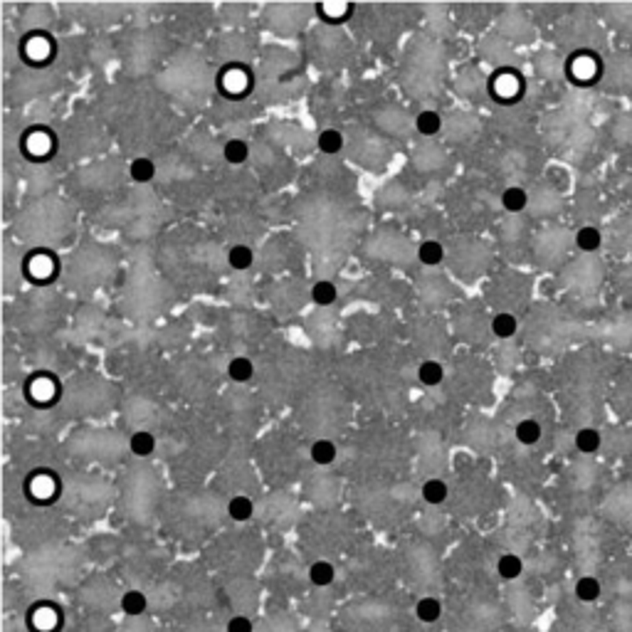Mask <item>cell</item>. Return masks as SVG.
Returning a JSON list of instances; mask_svg holds the SVG:
<instances>
[{"label":"cell","instance_id":"52a82bcc","mask_svg":"<svg viewBox=\"0 0 632 632\" xmlns=\"http://www.w3.org/2000/svg\"><path fill=\"white\" fill-rule=\"evenodd\" d=\"M222 159L230 163V166H242L247 159H250V143L245 139H227L222 143Z\"/></svg>","mask_w":632,"mask_h":632},{"label":"cell","instance_id":"d6986e66","mask_svg":"<svg viewBox=\"0 0 632 632\" xmlns=\"http://www.w3.org/2000/svg\"><path fill=\"white\" fill-rule=\"evenodd\" d=\"M333 578H336V568H333L329 561H316V563L309 565V581H312L316 588L331 585Z\"/></svg>","mask_w":632,"mask_h":632},{"label":"cell","instance_id":"f1b7e54d","mask_svg":"<svg viewBox=\"0 0 632 632\" xmlns=\"http://www.w3.org/2000/svg\"><path fill=\"white\" fill-rule=\"evenodd\" d=\"M227 632H255V622L247 615H235L227 622Z\"/></svg>","mask_w":632,"mask_h":632},{"label":"cell","instance_id":"cb8c5ba5","mask_svg":"<svg viewBox=\"0 0 632 632\" xmlns=\"http://www.w3.org/2000/svg\"><path fill=\"white\" fill-rule=\"evenodd\" d=\"M524 571V561L516 556V553H504V556H499L497 561V573L504 578V581H514V578H519Z\"/></svg>","mask_w":632,"mask_h":632},{"label":"cell","instance_id":"2e32d148","mask_svg":"<svg viewBox=\"0 0 632 632\" xmlns=\"http://www.w3.org/2000/svg\"><path fill=\"white\" fill-rule=\"evenodd\" d=\"M442 129V117L435 109H425L415 117V131L420 136H437Z\"/></svg>","mask_w":632,"mask_h":632},{"label":"cell","instance_id":"4fadbf2b","mask_svg":"<svg viewBox=\"0 0 632 632\" xmlns=\"http://www.w3.org/2000/svg\"><path fill=\"white\" fill-rule=\"evenodd\" d=\"M415 615H418L420 622H437L442 618V605L435 596H423L415 602Z\"/></svg>","mask_w":632,"mask_h":632},{"label":"cell","instance_id":"603a6c76","mask_svg":"<svg viewBox=\"0 0 632 632\" xmlns=\"http://www.w3.org/2000/svg\"><path fill=\"white\" fill-rule=\"evenodd\" d=\"M600 445H602V435L598 432V430L583 428V430H578V432H576V447H578V452L593 454V452H598V449H600Z\"/></svg>","mask_w":632,"mask_h":632},{"label":"cell","instance_id":"e0dca14e","mask_svg":"<svg viewBox=\"0 0 632 632\" xmlns=\"http://www.w3.org/2000/svg\"><path fill=\"white\" fill-rule=\"evenodd\" d=\"M309 457H312L314 465H331V462H336V445H333L331 440H326V437H321V440H316L312 445V449H309Z\"/></svg>","mask_w":632,"mask_h":632},{"label":"cell","instance_id":"44dd1931","mask_svg":"<svg viewBox=\"0 0 632 632\" xmlns=\"http://www.w3.org/2000/svg\"><path fill=\"white\" fill-rule=\"evenodd\" d=\"M576 245H578V250H583V252H598L602 245V233L593 225L581 227L576 233Z\"/></svg>","mask_w":632,"mask_h":632},{"label":"cell","instance_id":"30bf717a","mask_svg":"<svg viewBox=\"0 0 632 632\" xmlns=\"http://www.w3.org/2000/svg\"><path fill=\"white\" fill-rule=\"evenodd\" d=\"M336 299H338V289L331 279H319V282H314L312 301L316 307H331V304H336Z\"/></svg>","mask_w":632,"mask_h":632},{"label":"cell","instance_id":"7a4b0ae2","mask_svg":"<svg viewBox=\"0 0 632 632\" xmlns=\"http://www.w3.org/2000/svg\"><path fill=\"white\" fill-rule=\"evenodd\" d=\"M522 86H524L522 74L514 72V69H499L497 74H491L489 92L497 102L509 104V102H516V97L522 92Z\"/></svg>","mask_w":632,"mask_h":632},{"label":"cell","instance_id":"8992f818","mask_svg":"<svg viewBox=\"0 0 632 632\" xmlns=\"http://www.w3.org/2000/svg\"><path fill=\"white\" fill-rule=\"evenodd\" d=\"M418 262L425 267H437L445 262V247L440 239H423L418 245Z\"/></svg>","mask_w":632,"mask_h":632},{"label":"cell","instance_id":"9c48e42d","mask_svg":"<svg viewBox=\"0 0 632 632\" xmlns=\"http://www.w3.org/2000/svg\"><path fill=\"white\" fill-rule=\"evenodd\" d=\"M227 375L233 383H250L252 375H255V363L247 356H235L227 363Z\"/></svg>","mask_w":632,"mask_h":632},{"label":"cell","instance_id":"7402d4cb","mask_svg":"<svg viewBox=\"0 0 632 632\" xmlns=\"http://www.w3.org/2000/svg\"><path fill=\"white\" fill-rule=\"evenodd\" d=\"M519 329V321H516L514 314L502 312L497 316H491V333L497 338H511Z\"/></svg>","mask_w":632,"mask_h":632},{"label":"cell","instance_id":"484cf974","mask_svg":"<svg viewBox=\"0 0 632 632\" xmlns=\"http://www.w3.org/2000/svg\"><path fill=\"white\" fill-rule=\"evenodd\" d=\"M514 435H516V440L522 442V445H536V442L541 440V425L536 423V420H531V418H524V420H519V423H516Z\"/></svg>","mask_w":632,"mask_h":632},{"label":"cell","instance_id":"3957f363","mask_svg":"<svg viewBox=\"0 0 632 632\" xmlns=\"http://www.w3.org/2000/svg\"><path fill=\"white\" fill-rule=\"evenodd\" d=\"M35 632H57L62 627V610L52 602H40L30 610Z\"/></svg>","mask_w":632,"mask_h":632},{"label":"cell","instance_id":"5bb4252c","mask_svg":"<svg viewBox=\"0 0 632 632\" xmlns=\"http://www.w3.org/2000/svg\"><path fill=\"white\" fill-rule=\"evenodd\" d=\"M344 134L338 129H324L319 134V139H316V146H319L321 154L326 156H336L344 151Z\"/></svg>","mask_w":632,"mask_h":632},{"label":"cell","instance_id":"277c9868","mask_svg":"<svg viewBox=\"0 0 632 632\" xmlns=\"http://www.w3.org/2000/svg\"><path fill=\"white\" fill-rule=\"evenodd\" d=\"M27 398L37 406H45V403H52L57 398V381L52 373H35V378L27 386Z\"/></svg>","mask_w":632,"mask_h":632},{"label":"cell","instance_id":"ffe728a7","mask_svg":"<svg viewBox=\"0 0 632 632\" xmlns=\"http://www.w3.org/2000/svg\"><path fill=\"white\" fill-rule=\"evenodd\" d=\"M502 205L506 213H522L528 205V193L524 188H519V185H511V188H506L502 193Z\"/></svg>","mask_w":632,"mask_h":632},{"label":"cell","instance_id":"ac0fdd59","mask_svg":"<svg viewBox=\"0 0 632 632\" xmlns=\"http://www.w3.org/2000/svg\"><path fill=\"white\" fill-rule=\"evenodd\" d=\"M227 514L235 522H250L252 514H255V502L250 497H245V494H237V497H233L227 502Z\"/></svg>","mask_w":632,"mask_h":632},{"label":"cell","instance_id":"5b68a950","mask_svg":"<svg viewBox=\"0 0 632 632\" xmlns=\"http://www.w3.org/2000/svg\"><path fill=\"white\" fill-rule=\"evenodd\" d=\"M316 10V15H319L324 23L329 25H344L346 20L351 18V12L356 10L353 8V3H319V5L314 8Z\"/></svg>","mask_w":632,"mask_h":632},{"label":"cell","instance_id":"9a60e30c","mask_svg":"<svg viewBox=\"0 0 632 632\" xmlns=\"http://www.w3.org/2000/svg\"><path fill=\"white\" fill-rule=\"evenodd\" d=\"M227 264L233 267L235 272H245L255 264V252L250 245H233L227 252Z\"/></svg>","mask_w":632,"mask_h":632},{"label":"cell","instance_id":"7c38bea8","mask_svg":"<svg viewBox=\"0 0 632 632\" xmlns=\"http://www.w3.org/2000/svg\"><path fill=\"white\" fill-rule=\"evenodd\" d=\"M146 608H148V598L141 590H126L121 596V610L129 618H141L146 613Z\"/></svg>","mask_w":632,"mask_h":632},{"label":"cell","instance_id":"d4e9b609","mask_svg":"<svg viewBox=\"0 0 632 632\" xmlns=\"http://www.w3.org/2000/svg\"><path fill=\"white\" fill-rule=\"evenodd\" d=\"M129 176L134 183H151L156 178V163L151 159H136L131 161Z\"/></svg>","mask_w":632,"mask_h":632},{"label":"cell","instance_id":"8fae6325","mask_svg":"<svg viewBox=\"0 0 632 632\" xmlns=\"http://www.w3.org/2000/svg\"><path fill=\"white\" fill-rule=\"evenodd\" d=\"M420 494H423L425 504H430V506H440V504L447 499L449 489H447V484H445V479L432 477V479H428V482L423 484Z\"/></svg>","mask_w":632,"mask_h":632},{"label":"cell","instance_id":"4316f807","mask_svg":"<svg viewBox=\"0 0 632 632\" xmlns=\"http://www.w3.org/2000/svg\"><path fill=\"white\" fill-rule=\"evenodd\" d=\"M129 447H131V452L139 454V457H151V454L156 452V437L151 435V432H146V430L134 432L129 440Z\"/></svg>","mask_w":632,"mask_h":632},{"label":"cell","instance_id":"83f0119b","mask_svg":"<svg viewBox=\"0 0 632 632\" xmlns=\"http://www.w3.org/2000/svg\"><path fill=\"white\" fill-rule=\"evenodd\" d=\"M576 598L583 602H593L600 598V583H598V578L593 576H583L578 578L576 583Z\"/></svg>","mask_w":632,"mask_h":632},{"label":"cell","instance_id":"6da1fadb","mask_svg":"<svg viewBox=\"0 0 632 632\" xmlns=\"http://www.w3.org/2000/svg\"><path fill=\"white\" fill-rule=\"evenodd\" d=\"M25 272H27V279H32L35 284H49L55 279L57 257L49 250L30 252V255H27V262H25Z\"/></svg>","mask_w":632,"mask_h":632},{"label":"cell","instance_id":"ba28073f","mask_svg":"<svg viewBox=\"0 0 632 632\" xmlns=\"http://www.w3.org/2000/svg\"><path fill=\"white\" fill-rule=\"evenodd\" d=\"M442 381H445V368H442L440 361H432V358H428V361H423L418 366V383H420V386L437 388Z\"/></svg>","mask_w":632,"mask_h":632}]
</instances>
